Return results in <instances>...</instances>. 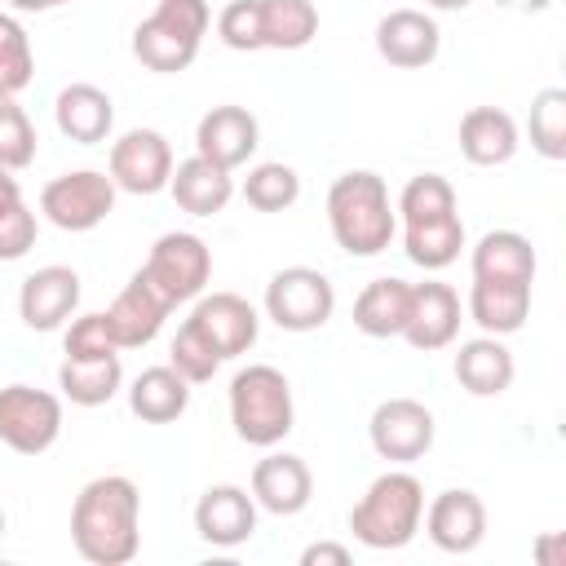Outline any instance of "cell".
Wrapping results in <instances>:
<instances>
[{
  "label": "cell",
  "mask_w": 566,
  "mask_h": 566,
  "mask_svg": "<svg viewBox=\"0 0 566 566\" xmlns=\"http://www.w3.org/2000/svg\"><path fill=\"white\" fill-rule=\"evenodd\" d=\"M142 495L133 486V478L124 473H106L84 482V491L75 495L71 509V539L75 553L93 566H124L137 557V539H142Z\"/></svg>",
  "instance_id": "6da1fadb"
},
{
  "label": "cell",
  "mask_w": 566,
  "mask_h": 566,
  "mask_svg": "<svg viewBox=\"0 0 566 566\" xmlns=\"http://www.w3.org/2000/svg\"><path fill=\"white\" fill-rule=\"evenodd\" d=\"M327 226H332V239L349 256L385 252L394 243V230H398V212L389 203L385 177L371 168L340 172L327 190Z\"/></svg>",
  "instance_id": "7a4b0ae2"
},
{
  "label": "cell",
  "mask_w": 566,
  "mask_h": 566,
  "mask_svg": "<svg viewBox=\"0 0 566 566\" xmlns=\"http://www.w3.org/2000/svg\"><path fill=\"white\" fill-rule=\"evenodd\" d=\"M420 513H424V486H420V478L416 473H402V469H389L349 509V531L367 548H402V544L416 539Z\"/></svg>",
  "instance_id": "3957f363"
},
{
  "label": "cell",
  "mask_w": 566,
  "mask_h": 566,
  "mask_svg": "<svg viewBox=\"0 0 566 566\" xmlns=\"http://www.w3.org/2000/svg\"><path fill=\"white\" fill-rule=\"evenodd\" d=\"M230 424L248 447H274L292 433V385L270 363H248L230 380Z\"/></svg>",
  "instance_id": "277c9868"
},
{
  "label": "cell",
  "mask_w": 566,
  "mask_h": 566,
  "mask_svg": "<svg viewBox=\"0 0 566 566\" xmlns=\"http://www.w3.org/2000/svg\"><path fill=\"white\" fill-rule=\"evenodd\" d=\"M208 22H212L208 0H159L155 13L142 18L133 31V57L146 71L177 75L195 62Z\"/></svg>",
  "instance_id": "5b68a950"
},
{
  "label": "cell",
  "mask_w": 566,
  "mask_h": 566,
  "mask_svg": "<svg viewBox=\"0 0 566 566\" xmlns=\"http://www.w3.org/2000/svg\"><path fill=\"white\" fill-rule=\"evenodd\" d=\"M142 274L150 279V287L168 301V305H181V301H195L212 274V252L199 234L190 230H168L155 239Z\"/></svg>",
  "instance_id": "8992f818"
},
{
  "label": "cell",
  "mask_w": 566,
  "mask_h": 566,
  "mask_svg": "<svg viewBox=\"0 0 566 566\" xmlns=\"http://www.w3.org/2000/svg\"><path fill=\"white\" fill-rule=\"evenodd\" d=\"M111 208H115V181H111V172H97V168L62 172L40 190V212L57 230H71V234L102 226L111 217Z\"/></svg>",
  "instance_id": "52a82bcc"
},
{
  "label": "cell",
  "mask_w": 566,
  "mask_h": 566,
  "mask_svg": "<svg viewBox=\"0 0 566 566\" xmlns=\"http://www.w3.org/2000/svg\"><path fill=\"white\" fill-rule=\"evenodd\" d=\"M336 292L323 270L314 265H287L265 283V314L283 332H314L332 318Z\"/></svg>",
  "instance_id": "ba28073f"
},
{
  "label": "cell",
  "mask_w": 566,
  "mask_h": 566,
  "mask_svg": "<svg viewBox=\"0 0 566 566\" xmlns=\"http://www.w3.org/2000/svg\"><path fill=\"white\" fill-rule=\"evenodd\" d=\"M62 433V402L35 385H4L0 389V442L18 455H40Z\"/></svg>",
  "instance_id": "9c48e42d"
},
{
  "label": "cell",
  "mask_w": 566,
  "mask_h": 566,
  "mask_svg": "<svg viewBox=\"0 0 566 566\" xmlns=\"http://www.w3.org/2000/svg\"><path fill=\"white\" fill-rule=\"evenodd\" d=\"M172 177V146L155 128H128L111 142V181L128 195H159Z\"/></svg>",
  "instance_id": "30bf717a"
},
{
  "label": "cell",
  "mask_w": 566,
  "mask_h": 566,
  "mask_svg": "<svg viewBox=\"0 0 566 566\" xmlns=\"http://www.w3.org/2000/svg\"><path fill=\"white\" fill-rule=\"evenodd\" d=\"M367 438L380 460L411 464L433 447V416L416 398H385L367 420Z\"/></svg>",
  "instance_id": "8fae6325"
},
{
  "label": "cell",
  "mask_w": 566,
  "mask_h": 566,
  "mask_svg": "<svg viewBox=\"0 0 566 566\" xmlns=\"http://www.w3.org/2000/svg\"><path fill=\"white\" fill-rule=\"evenodd\" d=\"M256 137H261L256 115H252L248 106L226 102V106H212V111L199 119V128H195V155H203L208 164L234 172V168L248 164V155L256 150Z\"/></svg>",
  "instance_id": "7c38bea8"
},
{
  "label": "cell",
  "mask_w": 566,
  "mask_h": 566,
  "mask_svg": "<svg viewBox=\"0 0 566 566\" xmlns=\"http://www.w3.org/2000/svg\"><path fill=\"white\" fill-rule=\"evenodd\" d=\"M80 305V274L71 265H40L35 274L22 279L18 292V314L31 332H53L62 327Z\"/></svg>",
  "instance_id": "4fadbf2b"
},
{
  "label": "cell",
  "mask_w": 566,
  "mask_h": 566,
  "mask_svg": "<svg viewBox=\"0 0 566 566\" xmlns=\"http://www.w3.org/2000/svg\"><path fill=\"white\" fill-rule=\"evenodd\" d=\"M168 310H172V305H168V301L150 287V279L137 270L102 314H106V327H111L115 345H119V349H137V345H150V340L159 336Z\"/></svg>",
  "instance_id": "5bb4252c"
},
{
  "label": "cell",
  "mask_w": 566,
  "mask_h": 566,
  "mask_svg": "<svg viewBox=\"0 0 566 566\" xmlns=\"http://www.w3.org/2000/svg\"><path fill=\"white\" fill-rule=\"evenodd\" d=\"M190 323L208 336V345L226 358H239L256 345V332H261V318L256 310L234 296V292H212V296H199V305L190 310Z\"/></svg>",
  "instance_id": "9a60e30c"
},
{
  "label": "cell",
  "mask_w": 566,
  "mask_h": 566,
  "mask_svg": "<svg viewBox=\"0 0 566 566\" xmlns=\"http://www.w3.org/2000/svg\"><path fill=\"white\" fill-rule=\"evenodd\" d=\"M420 517H424L429 539L442 553H473L486 535V504L464 486H451V491L433 495V504Z\"/></svg>",
  "instance_id": "2e32d148"
},
{
  "label": "cell",
  "mask_w": 566,
  "mask_h": 566,
  "mask_svg": "<svg viewBox=\"0 0 566 566\" xmlns=\"http://www.w3.org/2000/svg\"><path fill=\"white\" fill-rule=\"evenodd\" d=\"M195 531H199V539H208L217 548H234V544L252 539V531H256V500L234 482L208 486L195 504Z\"/></svg>",
  "instance_id": "e0dca14e"
},
{
  "label": "cell",
  "mask_w": 566,
  "mask_h": 566,
  "mask_svg": "<svg viewBox=\"0 0 566 566\" xmlns=\"http://www.w3.org/2000/svg\"><path fill=\"white\" fill-rule=\"evenodd\" d=\"M438 44H442V31L420 9H394L376 22V53L389 66H402V71L429 66L438 57Z\"/></svg>",
  "instance_id": "ac0fdd59"
},
{
  "label": "cell",
  "mask_w": 566,
  "mask_h": 566,
  "mask_svg": "<svg viewBox=\"0 0 566 566\" xmlns=\"http://www.w3.org/2000/svg\"><path fill=\"white\" fill-rule=\"evenodd\" d=\"M314 495V478H310V464L301 455H287V451H270L265 460H256L252 469V500L274 513V517H292L310 504Z\"/></svg>",
  "instance_id": "d6986e66"
},
{
  "label": "cell",
  "mask_w": 566,
  "mask_h": 566,
  "mask_svg": "<svg viewBox=\"0 0 566 566\" xmlns=\"http://www.w3.org/2000/svg\"><path fill=\"white\" fill-rule=\"evenodd\" d=\"M460 332V296L447 283H411V310L402 323L407 345L416 349H447Z\"/></svg>",
  "instance_id": "ffe728a7"
},
{
  "label": "cell",
  "mask_w": 566,
  "mask_h": 566,
  "mask_svg": "<svg viewBox=\"0 0 566 566\" xmlns=\"http://www.w3.org/2000/svg\"><path fill=\"white\" fill-rule=\"evenodd\" d=\"M531 314V283L517 279H473L469 287V318L486 336H513Z\"/></svg>",
  "instance_id": "44dd1931"
},
{
  "label": "cell",
  "mask_w": 566,
  "mask_h": 566,
  "mask_svg": "<svg viewBox=\"0 0 566 566\" xmlns=\"http://www.w3.org/2000/svg\"><path fill=\"white\" fill-rule=\"evenodd\" d=\"M53 119L62 128V137L80 142V146H93V142H106L111 124H115V106L106 97V88L97 84H66L53 102Z\"/></svg>",
  "instance_id": "7402d4cb"
},
{
  "label": "cell",
  "mask_w": 566,
  "mask_h": 566,
  "mask_svg": "<svg viewBox=\"0 0 566 566\" xmlns=\"http://www.w3.org/2000/svg\"><path fill=\"white\" fill-rule=\"evenodd\" d=\"M460 150L478 168L509 164L517 155V124H513V115L500 111V106H473V111H464V119H460Z\"/></svg>",
  "instance_id": "603a6c76"
},
{
  "label": "cell",
  "mask_w": 566,
  "mask_h": 566,
  "mask_svg": "<svg viewBox=\"0 0 566 566\" xmlns=\"http://www.w3.org/2000/svg\"><path fill=\"white\" fill-rule=\"evenodd\" d=\"M168 190H172V199H177L181 212H190V217H212V212H221V208L230 203L234 181H230L226 168L208 164L203 155H190V159L172 164Z\"/></svg>",
  "instance_id": "cb8c5ba5"
},
{
  "label": "cell",
  "mask_w": 566,
  "mask_h": 566,
  "mask_svg": "<svg viewBox=\"0 0 566 566\" xmlns=\"http://www.w3.org/2000/svg\"><path fill=\"white\" fill-rule=\"evenodd\" d=\"M455 380L473 394V398H495L513 385V354L500 336H478L464 340L455 354Z\"/></svg>",
  "instance_id": "d4e9b609"
},
{
  "label": "cell",
  "mask_w": 566,
  "mask_h": 566,
  "mask_svg": "<svg viewBox=\"0 0 566 566\" xmlns=\"http://www.w3.org/2000/svg\"><path fill=\"white\" fill-rule=\"evenodd\" d=\"M407 310H411V283L407 279H371L354 301V327L363 336H376V340L402 336Z\"/></svg>",
  "instance_id": "484cf974"
},
{
  "label": "cell",
  "mask_w": 566,
  "mask_h": 566,
  "mask_svg": "<svg viewBox=\"0 0 566 566\" xmlns=\"http://www.w3.org/2000/svg\"><path fill=\"white\" fill-rule=\"evenodd\" d=\"M128 407L146 424H168L190 407V380L181 371H172L168 363L164 367H146L128 389Z\"/></svg>",
  "instance_id": "4316f807"
},
{
  "label": "cell",
  "mask_w": 566,
  "mask_h": 566,
  "mask_svg": "<svg viewBox=\"0 0 566 566\" xmlns=\"http://www.w3.org/2000/svg\"><path fill=\"white\" fill-rule=\"evenodd\" d=\"M473 279H517L535 283V248L517 230H486L473 248Z\"/></svg>",
  "instance_id": "83f0119b"
},
{
  "label": "cell",
  "mask_w": 566,
  "mask_h": 566,
  "mask_svg": "<svg viewBox=\"0 0 566 566\" xmlns=\"http://www.w3.org/2000/svg\"><path fill=\"white\" fill-rule=\"evenodd\" d=\"M57 385L62 394L75 402V407H102L119 394L124 385V367H119V354L111 358H66L57 367Z\"/></svg>",
  "instance_id": "f1b7e54d"
},
{
  "label": "cell",
  "mask_w": 566,
  "mask_h": 566,
  "mask_svg": "<svg viewBox=\"0 0 566 566\" xmlns=\"http://www.w3.org/2000/svg\"><path fill=\"white\" fill-rule=\"evenodd\" d=\"M261 49H305L318 35V9L310 0H256Z\"/></svg>",
  "instance_id": "f546056e"
},
{
  "label": "cell",
  "mask_w": 566,
  "mask_h": 566,
  "mask_svg": "<svg viewBox=\"0 0 566 566\" xmlns=\"http://www.w3.org/2000/svg\"><path fill=\"white\" fill-rule=\"evenodd\" d=\"M460 248H464V221H460V212L438 217V221L402 226V252H407V261H416L424 270L451 265L460 256Z\"/></svg>",
  "instance_id": "4dcf8cb0"
},
{
  "label": "cell",
  "mask_w": 566,
  "mask_h": 566,
  "mask_svg": "<svg viewBox=\"0 0 566 566\" xmlns=\"http://www.w3.org/2000/svg\"><path fill=\"white\" fill-rule=\"evenodd\" d=\"M455 212V190L442 172H420L402 186L398 195V217L402 226H416V221H438V217H451Z\"/></svg>",
  "instance_id": "1f68e13d"
},
{
  "label": "cell",
  "mask_w": 566,
  "mask_h": 566,
  "mask_svg": "<svg viewBox=\"0 0 566 566\" xmlns=\"http://www.w3.org/2000/svg\"><path fill=\"white\" fill-rule=\"evenodd\" d=\"M531 146L544 159H566V88H539L531 102Z\"/></svg>",
  "instance_id": "d6a6232c"
},
{
  "label": "cell",
  "mask_w": 566,
  "mask_h": 566,
  "mask_svg": "<svg viewBox=\"0 0 566 566\" xmlns=\"http://www.w3.org/2000/svg\"><path fill=\"white\" fill-rule=\"evenodd\" d=\"M243 199L256 212H283V208H292L301 199V177L287 164H256L243 177Z\"/></svg>",
  "instance_id": "836d02e7"
},
{
  "label": "cell",
  "mask_w": 566,
  "mask_h": 566,
  "mask_svg": "<svg viewBox=\"0 0 566 566\" xmlns=\"http://www.w3.org/2000/svg\"><path fill=\"white\" fill-rule=\"evenodd\" d=\"M35 75V53L27 40V27L13 13H0V93L18 97Z\"/></svg>",
  "instance_id": "e575fe53"
},
{
  "label": "cell",
  "mask_w": 566,
  "mask_h": 566,
  "mask_svg": "<svg viewBox=\"0 0 566 566\" xmlns=\"http://www.w3.org/2000/svg\"><path fill=\"white\" fill-rule=\"evenodd\" d=\"M168 367L172 371H181L190 385H203V380H212L217 376V367H221V354L208 345V336L186 318L181 327H177V336H172V349H168Z\"/></svg>",
  "instance_id": "d590c367"
},
{
  "label": "cell",
  "mask_w": 566,
  "mask_h": 566,
  "mask_svg": "<svg viewBox=\"0 0 566 566\" xmlns=\"http://www.w3.org/2000/svg\"><path fill=\"white\" fill-rule=\"evenodd\" d=\"M31 159H35V124L13 97L0 93V168L18 172Z\"/></svg>",
  "instance_id": "8d00e7d4"
},
{
  "label": "cell",
  "mask_w": 566,
  "mask_h": 566,
  "mask_svg": "<svg viewBox=\"0 0 566 566\" xmlns=\"http://www.w3.org/2000/svg\"><path fill=\"white\" fill-rule=\"evenodd\" d=\"M62 349H66V358H111V354H119V345H115V336L106 327V314H80V318H71Z\"/></svg>",
  "instance_id": "74e56055"
},
{
  "label": "cell",
  "mask_w": 566,
  "mask_h": 566,
  "mask_svg": "<svg viewBox=\"0 0 566 566\" xmlns=\"http://www.w3.org/2000/svg\"><path fill=\"white\" fill-rule=\"evenodd\" d=\"M217 35L221 44L230 49H261V22H256V0H230L221 13H217Z\"/></svg>",
  "instance_id": "f35d334b"
},
{
  "label": "cell",
  "mask_w": 566,
  "mask_h": 566,
  "mask_svg": "<svg viewBox=\"0 0 566 566\" xmlns=\"http://www.w3.org/2000/svg\"><path fill=\"white\" fill-rule=\"evenodd\" d=\"M35 248V212L27 203H13L0 212V261H18Z\"/></svg>",
  "instance_id": "ab89813d"
},
{
  "label": "cell",
  "mask_w": 566,
  "mask_h": 566,
  "mask_svg": "<svg viewBox=\"0 0 566 566\" xmlns=\"http://www.w3.org/2000/svg\"><path fill=\"white\" fill-rule=\"evenodd\" d=\"M301 566H349V548L345 544H310L301 553Z\"/></svg>",
  "instance_id": "60d3db41"
},
{
  "label": "cell",
  "mask_w": 566,
  "mask_h": 566,
  "mask_svg": "<svg viewBox=\"0 0 566 566\" xmlns=\"http://www.w3.org/2000/svg\"><path fill=\"white\" fill-rule=\"evenodd\" d=\"M13 203H22V186H18V177L9 168H0V212L13 208Z\"/></svg>",
  "instance_id": "b9f144b4"
},
{
  "label": "cell",
  "mask_w": 566,
  "mask_h": 566,
  "mask_svg": "<svg viewBox=\"0 0 566 566\" xmlns=\"http://www.w3.org/2000/svg\"><path fill=\"white\" fill-rule=\"evenodd\" d=\"M495 4H504V9H513V13H539V9H548L553 0H495Z\"/></svg>",
  "instance_id": "7bdbcfd3"
},
{
  "label": "cell",
  "mask_w": 566,
  "mask_h": 566,
  "mask_svg": "<svg viewBox=\"0 0 566 566\" xmlns=\"http://www.w3.org/2000/svg\"><path fill=\"white\" fill-rule=\"evenodd\" d=\"M13 9L22 13H44V9H57V4H71V0H9Z\"/></svg>",
  "instance_id": "ee69618b"
},
{
  "label": "cell",
  "mask_w": 566,
  "mask_h": 566,
  "mask_svg": "<svg viewBox=\"0 0 566 566\" xmlns=\"http://www.w3.org/2000/svg\"><path fill=\"white\" fill-rule=\"evenodd\" d=\"M429 4H433V9H469L473 0H429Z\"/></svg>",
  "instance_id": "f6af8a7d"
},
{
  "label": "cell",
  "mask_w": 566,
  "mask_h": 566,
  "mask_svg": "<svg viewBox=\"0 0 566 566\" xmlns=\"http://www.w3.org/2000/svg\"><path fill=\"white\" fill-rule=\"evenodd\" d=\"M0 535H4V509H0Z\"/></svg>",
  "instance_id": "bcb514c9"
}]
</instances>
